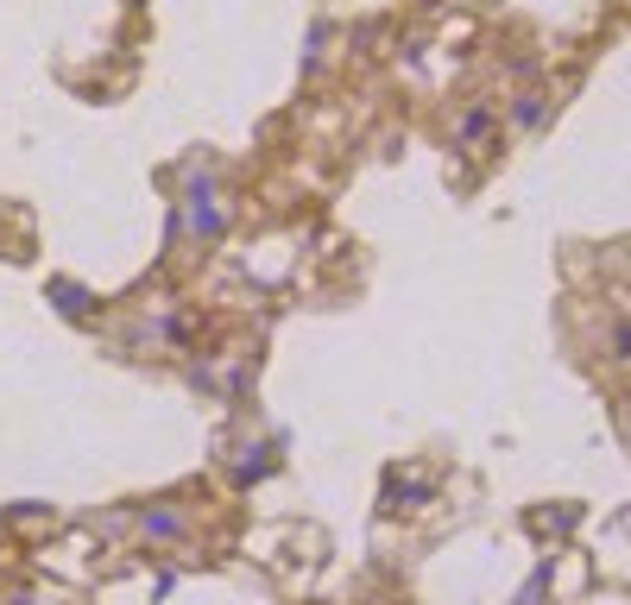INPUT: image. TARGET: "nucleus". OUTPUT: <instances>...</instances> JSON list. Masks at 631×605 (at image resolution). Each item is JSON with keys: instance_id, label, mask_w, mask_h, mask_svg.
<instances>
[{"instance_id": "f257e3e1", "label": "nucleus", "mask_w": 631, "mask_h": 605, "mask_svg": "<svg viewBox=\"0 0 631 605\" xmlns=\"http://www.w3.org/2000/svg\"><path fill=\"white\" fill-rule=\"evenodd\" d=\"M32 568H38V574H57L64 586H89L95 568H101L95 529H70V536H57V529H50L45 543H32Z\"/></svg>"}, {"instance_id": "f03ea898", "label": "nucleus", "mask_w": 631, "mask_h": 605, "mask_svg": "<svg viewBox=\"0 0 631 605\" xmlns=\"http://www.w3.org/2000/svg\"><path fill=\"white\" fill-rule=\"evenodd\" d=\"M126 524H133V536H139V543H151V549H183V543H190V517H183V504H133V517H126Z\"/></svg>"}, {"instance_id": "7ed1b4c3", "label": "nucleus", "mask_w": 631, "mask_h": 605, "mask_svg": "<svg viewBox=\"0 0 631 605\" xmlns=\"http://www.w3.org/2000/svg\"><path fill=\"white\" fill-rule=\"evenodd\" d=\"M429 499H436V486H429L424 473H392V479H385V511H392V517H404V511H424Z\"/></svg>"}, {"instance_id": "20e7f679", "label": "nucleus", "mask_w": 631, "mask_h": 605, "mask_svg": "<svg viewBox=\"0 0 631 605\" xmlns=\"http://www.w3.org/2000/svg\"><path fill=\"white\" fill-rule=\"evenodd\" d=\"M266 473H272V442H240L234 448V479L252 486V479H266Z\"/></svg>"}, {"instance_id": "39448f33", "label": "nucleus", "mask_w": 631, "mask_h": 605, "mask_svg": "<svg viewBox=\"0 0 631 605\" xmlns=\"http://www.w3.org/2000/svg\"><path fill=\"white\" fill-rule=\"evenodd\" d=\"M7 529H57V511L38 499H25V504H7Z\"/></svg>"}, {"instance_id": "423d86ee", "label": "nucleus", "mask_w": 631, "mask_h": 605, "mask_svg": "<svg viewBox=\"0 0 631 605\" xmlns=\"http://www.w3.org/2000/svg\"><path fill=\"white\" fill-rule=\"evenodd\" d=\"M511 605H555V593H550V561H543V568H537V574L518 586V600H511Z\"/></svg>"}, {"instance_id": "0eeeda50", "label": "nucleus", "mask_w": 631, "mask_h": 605, "mask_svg": "<svg viewBox=\"0 0 631 605\" xmlns=\"http://www.w3.org/2000/svg\"><path fill=\"white\" fill-rule=\"evenodd\" d=\"M543 114H550V95H537V89H530V95H518V114H511V121H518V126H537Z\"/></svg>"}, {"instance_id": "6e6552de", "label": "nucleus", "mask_w": 631, "mask_h": 605, "mask_svg": "<svg viewBox=\"0 0 631 605\" xmlns=\"http://www.w3.org/2000/svg\"><path fill=\"white\" fill-rule=\"evenodd\" d=\"M575 524H581V511H568V504L562 511H537V529H555V536H568Z\"/></svg>"}, {"instance_id": "1a4fd4ad", "label": "nucleus", "mask_w": 631, "mask_h": 605, "mask_svg": "<svg viewBox=\"0 0 631 605\" xmlns=\"http://www.w3.org/2000/svg\"><path fill=\"white\" fill-rule=\"evenodd\" d=\"M50 297H57V309H64V316H82V309H89V297H82L76 284H50Z\"/></svg>"}, {"instance_id": "9d476101", "label": "nucleus", "mask_w": 631, "mask_h": 605, "mask_svg": "<svg viewBox=\"0 0 631 605\" xmlns=\"http://www.w3.org/2000/svg\"><path fill=\"white\" fill-rule=\"evenodd\" d=\"M0 529H7V504H0Z\"/></svg>"}]
</instances>
